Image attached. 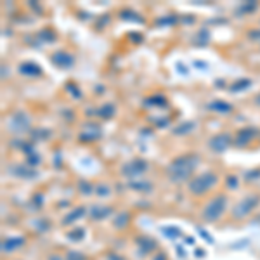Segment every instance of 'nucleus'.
<instances>
[]
</instances>
